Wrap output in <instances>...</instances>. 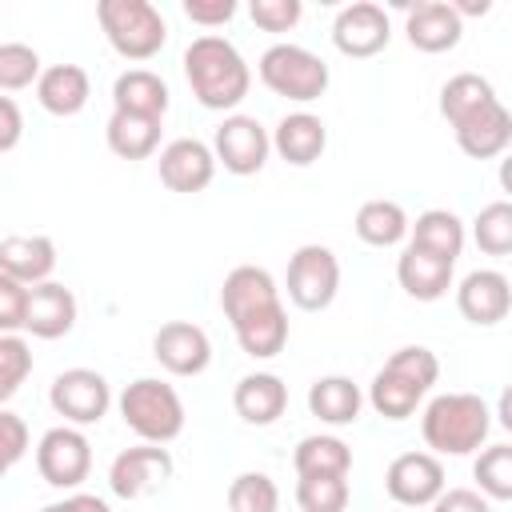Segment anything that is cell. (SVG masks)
Wrapping results in <instances>:
<instances>
[{
  "label": "cell",
  "mask_w": 512,
  "mask_h": 512,
  "mask_svg": "<svg viewBox=\"0 0 512 512\" xmlns=\"http://www.w3.org/2000/svg\"><path fill=\"white\" fill-rule=\"evenodd\" d=\"M220 308L236 332V344L252 360H272L288 344V312L268 268L236 264L220 284Z\"/></svg>",
  "instance_id": "obj_1"
},
{
  "label": "cell",
  "mask_w": 512,
  "mask_h": 512,
  "mask_svg": "<svg viewBox=\"0 0 512 512\" xmlns=\"http://www.w3.org/2000/svg\"><path fill=\"white\" fill-rule=\"evenodd\" d=\"M184 80L204 108L232 112L252 88V68L228 36L204 32L184 48Z\"/></svg>",
  "instance_id": "obj_2"
},
{
  "label": "cell",
  "mask_w": 512,
  "mask_h": 512,
  "mask_svg": "<svg viewBox=\"0 0 512 512\" xmlns=\"http://www.w3.org/2000/svg\"><path fill=\"white\" fill-rule=\"evenodd\" d=\"M440 380V360L432 348L424 344H404L396 348L384 368L372 376L368 384V404L384 416V420H408L420 400L432 392V384Z\"/></svg>",
  "instance_id": "obj_3"
},
{
  "label": "cell",
  "mask_w": 512,
  "mask_h": 512,
  "mask_svg": "<svg viewBox=\"0 0 512 512\" xmlns=\"http://www.w3.org/2000/svg\"><path fill=\"white\" fill-rule=\"evenodd\" d=\"M488 416L492 412L476 392H444L428 400L420 416V432L432 456H472L492 432Z\"/></svg>",
  "instance_id": "obj_4"
},
{
  "label": "cell",
  "mask_w": 512,
  "mask_h": 512,
  "mask_svg": "<svg viewBox=\"0 0 512 512\" xmlns=\"http://www.w3.org/2000/svg\"><path fill=\"white\" fill-rule=\"evenodd\" d=\"M124 424L140 436V444H168L184 432V400L160 376L132 380L116 400Z\"/></svg>",
  "instance_id": "obj_5"
},
{
  "label": "cell",
  "mask_w": 512,
  "mask_h": 512,
  "mask_svg": "<svg viewBox=\"0 0 512 512\" xmlns=\"http://www.w3.org/2000/svg\"><path fill=\"white\" fill-rule=\"evenodd\" d=\"M96 20H100L112 52L124 60H136V64L152 60L168 40V24H164L160 8L148 0H100Z\"/></svg>",
  "instance_id": "obj_6"
},
{
  "label": "cell",
  "mask_w": 512,
  "mask_h": 512,
  "mask_svg": "<svg viewBox=\"0 0 512 512\" xmlns=\"http://www.w3.org/2000/svg\"><path fill=\"white\" fill-rule=\"evenodd\" d=\"M256 72H260V84L268 92H276L284 100H296V104L320 100L328 92V80H332L328 76V64L316 52H308L300 44H288V40L264 48Z\"/></svg>",
  "instance_id": "obj_7"
},
{
  "label": "cell",
  "mask_w": 512,
  "mask_h": 512,
  "mask_svg": "<svg viewBox=\"0 0 512 512\" xmlns=\"http://www.w3.org/2000/svg\"><path fill=\"white\" fill-rule=\"evenodd\" d=\"M288 300L304 312H324L340 292V260L328 244H300L284 272Z\"/></svg>",
  "instance_id": "obj_8"
},
{
  "label": "cell",
  "mask_w": 512,
  "mask_h": 512,
  "mask_svg": "<svg viewBox=\"0 0 512 512\" xmlns=\"http://www.w3.org/2000/svg\"><path fill=\"white\" fill-rule=\"evenodd\" d=\"M48 404L56 416H64V424L88 428V424H100L108 416L112 388L96 368H64L48 388Z\"/></svg>",
  "instance_id": "obj_9"
},
{
  "label": "cell",
  "mask_w": 512,
  "mask_h": 512,
  "mask_svg": "<svg viewBox=\"0 0 512 512\" xmlns=\"http://www.w3.org/2000/svg\"><path fill=\"white\" fill-rule=\"evenodd\" d=\"M36 472L44 476V484L60 488V492H76L88 472H92V444L80 428L60 424L48 428L36 444Z\"/></svg>",
  "instance_id": "obj_10"
},
{
  "label": "cell",
  "mask_w": 512,
  "mask_h": 512,
  "mask_svg": "<svg viewBox=\"0 0 512 512\" xmlns=\"http://www.w3.org/2000/svg\"><path fill=\"white\" fill-rule=\"evenodd\" d=\"M208 148H212L216 164H224V172H232V176H256L268 164L272 140H268V128L256 116L232 112V116L220 120V128H216V136H212Z\"/></svg>",
  "instance_id": "obj_11"
},
{
  "label": "cell",
  "mask_w": 512,
  "mask_h": 512,
  "mask_svg": "<svg viewBox=\"0 0 512 512\" xmlns=\"http://www.w3.org/2000/svg\"><path fill=\"white\" fill-rule=\"evenodd\" d=\"M388 40H392V20L372 0H356V4L340 8L336 20H332V44H336L340 56L368 60V56L384 52Z\"/></svg>",
  "instance_id": "obj_12"
},
{
  "label": "cell",
  "mask_w": 512,
  "mask_h": 512,
  "mask_svg": "<svg viewBox=\"0 0 512 512\" xmlns=\"http://www.w3.org/2000/svg\"><path fill=\"white\" fill-rule=\"evenodd\" d=\"M384 488L404 508H428L448 488L444 464L432 452H400L384 472Z\"/></svg>",
  "instance_id": "obj_13"
},
{
  "label": "cell",
  "mask_w": 512,
  "mask_h": 512,
  "mask_svg": "<svg viewBox=\"0 0 512 512\" xmlns=\"http://www.w3.org/2000/svg\"><path fill=\"white\" fill-rule=\"evenodd\" d=\"M172 476V456L164 444H136L116 452L112 468H108V488L120 500H140L148 492H156L164 480Z\"/></svg>",
  "instance_id": "obj_14"
},
{
  "label": "cell",
  "mask_w": 512,
  "mask_h": 512,
  "mask_svg": "<svg viewBox=\"0 0 512 512\" xmlns=\"http://www.w3.org/2000/svg\"><path fill=\"white\" fill-rule=\"evenodd\" d=\"M152 356L172 376H200L212 364V340L192 320H168L152 336Z\"/></svg>",
  "instance_id": "obj_15"
},
{
  "label": "cell",
  "mask_w": 512,
  "mask_h": 512,
  "mask_svg": "<svg viewBox=\"0 0 512 512\" xmlns=\"http://www.w3.org/2000/svg\"><path fill=\"white\" fill-rule=\"evenodd\" d=\"M160 184L180 192V196H192V192H204L216 176V156L204 140L196 136H180V140H168L160 148Z\"/></svg>",
  "instance_id": "obj_16"
},
{
  "label": "cell",
  "mask_w": 512,
  "mask_h": 512,
  "mask_svg": "<svg viewBox=\"0 0 512 512\" xmlns=\"http://www.w3.org/2000/svg\"><path fill=\"white\" fill-rule=\"evenodd\" d=\"M456 308H460V316H464L468 324H476V328L500 324V320L508 316V308H512V284H508V276L496 272V268H476V272H468V276L456 284Z\"/></svg>",
  "instance_id": "obj_17"
},
{
  "label": "cell",
  "mask_w": 512,
  "mask_h": 512,
  "mask_svg": "<svg viewBox=\"0 0 512 512\" xmlns=\"http://www.w3.org/2000/svg\"><path fill=\"white\" fill-rule=\"evenodd\" d=\"M452 132H456V144H460L464 156H472V160H492V156H500V152L512 144V112H508V108L500 104V96H496V100H488L484 108H476L472 116L456 120Z\"/></svg>",
  "instance_id": "obj_18"
},
{
  "label": "cell",
  "mask_w": 512,
  "mask_h": 512,
  "mask_svg": "<svg viewBox=\"0 0 512 512\" xmlns=\"http://www.w3.org/2000/svg\"><path fill=\"white\" fill-rule=\"evenodd\" d=\"M76 324V296L72 288L44 280L28 288V312H24V332L36 340H60Z\"/></svg>",
  "instance_id": "obj_19"
},
{
  "label": "cell",
  "mask_w": 512,
  "mask_h": 512,
  "mask_svg": "<svg viewBox=\"0 0 512 512\" xmlns=\"http://www.w3.org/2000/svg\"><path fill=\"white\" fill-rule=\"evenodd\" d=\"M232 408L244 424L252 428H268L284 416L288 408V384L276 372H248L236 380L232 388Z\"/></svg>",
  "instance_id": "obj_20"
},
{
  "label": "cell",
  "mask_w": 512,
  "mask_h": 512,
  "mask_svg": "<svg viewBox=\"0 0 512 512\" xmlns=\"http://www.w3.org/2000/svg\"><path fill=\"white\" fill-rule=\"evenodd\" d=\"M404 32H408V44L416 52H448L460 44L464 36V20L452 12V4L444 0H424V4H412L408 8V20H404Z\"/></svg>",
  "instance_id": "obj_21"
},
{
  "label": "cell",
  "mask_w": 512,
  "mask_h": 512,
  "mask_svg": "<svg viewBox=\"0 0 512 512\" xmlns=\"http://www.w3.org/2000/svg\"><path fill=\"white\" fill-rule=\"evenodd\" d=\"M268 140H272V152H276L280 160H288L292 168H308V164H316V160L324 156V148H328V128H324V120L312 116V112H288V116H280V124L268 132Z\"/></svg>",
  "instance_id": "obj_22"
},
{
  "label": "cell",
  "mask_w": 512,
  "mask_h": 512,
  "mask_svg": "<svg viewBox=\"0 0 512 512\" xmlns=\"http://www.w3.org/2000/svg\"><path fill=\"white\" fill-rule=\"evenodd\" d=\"M0 272L20 280L24 288L52 280L56 272V244L52 236H4L0 240Z\"/></svg>",
  "instance_id": "obj_23"
},
{
  "label": "cell",
  "mask_w": 512,
  "mask_h": 512,
  "mask_svg": "<svg viewBox=\"0 0 512 512\" xmlns=\"http://www.w3.org/2000/svg\"><path fill=\"white\" fill-rule=\"evenodd\" d=\"M172 96L164 76H156L152 68H128L112 80V112H128V116H148V120H164Z\"/></svg>",
  "instance_id": "obj_24"
},
{
  "label": "cell",
  "mask_w": 512,
  "mask_h": 512,
  "mask_svg": "<svg viewBox=\"0 0 512 512\" xmlns=\"http://www.w3.org/2000/svg\"><path fill=\"white\" fill-rule=\"evenodd\" d=\"M452 268H456V264H448V260H440V256H432V252L408 244V248L400 252V260H396V280H400V288H404L412 300L432 304V300L448 296V288H452Z\"/></svg>",
  "instance_id": "obj_25"
},
{
  "label": "cell",
  "mask_w": 512,
  "mask_h": 512,
  "mask_svg": "<svg viewBox=\"0 0 512 512\" xmlns=\"http://www.w3.org/2000/svg\"><path fill=\"white\" fill-rule=\"evenodd\" d=\"M92 96V80L80 64H52V68H40V80H36V100L44 112L52 116H76L84 112Z\"/></svg>",
  "instance_id": "obj_26"
},
{
  "label": "cell",
  "mask_w": 512,
  "mask_h": 512,
  "mask_svg": "<svg viewBox=\"0 0 512 512\" xmlns=\"http://www.w3.org/2000/svg\"><path fill=\"white\" fill-rule=\"evenodd\" d=\"M464 240H468L464 220L452 208H428L416 220H408V244H416V248H424V252H432V256H440L448 264L460 260Z\"/></svg>",
  "instance_id": "obj_27"
},
{
  "label": "cell",
  "mask_w": 512,
  "mask_h": 512,
  "mask_svg": "<svg viewBox=\"0 0 512 512\" xmlns=\"http://www.w3.org/2000/svg\"><path fill=\"white\" fill-rule=\"evenodd\" d=\"M360 408H364V392H360V384L352 376H320L308 388V412L320 424H332V428L356 424Z\"/></svg>",
  "instance_id": "obj_28"
},
{
  "label": "cell",
  "mask_w": 512,
  "mask_h": 512,
  "mask_svg": "<svg viewBox=\"0 0 512 512\" xmlns=\"http://www.w3.org/2000/svg\"><path fill=\"white\" fill-rule=\"evenodd\" d=\"M160 132H164V120L128 116V112H112L104 124V140L120 160H148L160 148Z\"/></svg>",
  "instance_id": "obj_29"
},
{
  "label": "cell",
  "mask_w": 512,
  "mask_h": 512,
  "mask_svg": "<svg viewBox=\"0 0 512 512\" xmlns=\"http://www.w3.org/2000/svg\"><path fill=\"white\" fill-rule=\"evenodd\" d=\"M292 468H296V476H348L352 472V448L340 436L316 432V436H304L296 444Z\"/></svg>",
  "instance_id": "obj_30"
},
{
  "label": "cell",
  "mask_w": 512,
  "mask_h": 512,
  "mask_svg": "<svg viewBox=\"0 0 512 512\" xmlns=\"http://www.w3.org/2000/svg\"><path fill=\"white\" fill-rule=\"evenodd\" d=\"M352 228L372 248H396L408 236V212L396 200H364Z\"/></svg>",
  "instance_id": "obj_31"
},
{
  "label": "cell",
  "mask_w": 512,
  "mask_h": 512,
  "mask_svg": "<svg viewBox=\"0 0 512 512\" xmlns=\"http://www.w3.org/2000/svg\"><path fill=\"white\" fill-rule=\"evenodd\" d=\"M488 100H496V88H492L484 76H476V72H456V76L440 88V116H444L448 124H456V120L472 116L476 108H484Z\"/></svg>",
  "instance_id": "obj_32"
},
{
  "label": "cell",
  "mask_w": 512,
  "mask_h": 512,
  "mask_svg": "<svg viewBox=\"0 0 512 512\" xmlns=\"http://www.w3.org/2000/svg\"><path fill=\"white\" fill-rule=\"evenodd\" d=\"M472 240L484 256H508L512 252V204L492 200L472 220Z\"/></svg>",
  "instance_id": "obj_33"
},
{
  "label": "cell",
  "mask_w": 512,
  "mask_h": 512,
  "mask_svg": "<svg viewBox=\"0 0 512 512\" xmlns=\"http://www.w3.org/2000/svg\"><path fill=\"white\" fill-rule=\"evenodd\" d=\"M472 476L484 500H512V444H488L476 456Z\"/></svg>",
  "instance_id": "obj_34"
},
{
  "label": "cell",
  "mask_w": 512,
  "mask_h": 512,
  "mask_svg": "<svg viewBox=\"0 0 512 512\" xmlns=\"http://www.w3.org/2000/svg\"><path fill=\"white\" fill-rule=\"evenodd\" d=\"M228 512H280V488L268 472H240L228 484Z\"/></svg>",
  "instance_id": "obj_35"
},
{
  "label": "cell",
  "mask_w": 512,
  "mask_h": 512,
  "mask_svg": "<svg viewBox=\"0 0 512 512\" xmlns=\"http://www.w3.org/2000/svg\"><path fill=\"white\" fill-rule=\"evenodd\" d=\"M348 496H352L348 476H300L296 480L300 512H344Z\"/></svg>",
  "instance_id": "obj_36"
},
{
  "label": "cell",
  "mask_w": 512,
  "mask_h": 512,
  "mask_svg": "<svg viewBox=\"0 0 512 512\" xmlns=\"http://www.w3.org/2000/svg\"><path fill=\"white\" fill-rule=\"evenodd\" d=\"M40 80V52L20 40L0 44V92H20Z\"/></svg>",
  "instance_id": "obj_37"
},
{
  "label": "cell",
  "mask_w": 512,
  "mask_h": 512,
  "mask_svg": "<svg viewBox=\"0 0 512 512\" xmlns=\"http://www.w3.org/2000/svg\"><path fill=\"white\" fill-rule=\"evenodd\" d=\"M28 376H32V344L20 332L0 336V404H8Z\"/></svg>",
  "instance_id": "obj_38"
},
{
  "label": "cell",
  "mask_w": 512,
  "mask_h": 512,
  "mask_svg": "<svg viewBox=\"0 0 512 512\" xmlns=\"http://www.w3.org/2000/svg\"><path fill=\"white\" fill-rule=\"evenodd\" d=\"M248 16H252V24L264 28V32H288V28L300 24L304 4H300V0H252Z\"/></svg>",
  "instance_id": "obj_39"
},
{
  "label": "cell",
  "mask_w": 512,
  "mask_h": 512,
  "mask_svg": "<svg viewBox=\"0 0 512 512\" xmlns=\"http://www.w3.org/2000/svg\"><path fill=\"white\" fill-rule=\"evenodd\" d=\"M24 452H28V424L16 412L0 408V480L24 460Z\"/></svg>",
  "instance_id": "obj_40"
},
{
  "label": "cell",
  "mask_w": 512,
  "mask_h": 512,
  "mask_svg": "<svg viewBox=\"0 0 512 512\" xmlns=\"http://www.w3.org/2000/svg\"><path fill=\"white\" fill-rule=\"evenodd\" d=\"M24 312H28V288L0 272V336L24 332Z\"/></svg>",
  "instance_id": "obj_41"
},
{
  "label": "cell",
  "mask_w": 512,
  "mask_h": 512,
  "mask_svg": "<svg viewBox=\"0 0 512 512\" xmlns=\"http://www.w3.org/2000/svg\"><path fill=\"white\" fill-rule=\"evenodd\" d=\"M184 16L200 28H220L236 16V0H184Z\"/></svg>",
  "instance_id": "obj_42"
},
{
  "label": "cell",
  "mask_w": 512,
  "mask_h": 512,
  "mask_svg": "<svg viewBox=\"0 0 512 512\" xmlns=\"http://www.w3.org/2000/svg\"><path fill=\"white\" fill-rule=\"evenodd\" d=\"M432 512H492V500H484L476 488H444L432 500Z\"/></svg>",
  "instance_id": "obj_43"
},
{
  "label": "cell",
  "mask_w": 512,
  "mask_h": 512,
  "mask_svg": "<svg viewBox=\"0 0 512 512\" xmlns=\"http://www.w3.org/2000/svg\"><path fill=\"white\" fill-rule=\"evenodd\" d=\"M24 136V112L12 96H0V152H12Z\"/></svg>",
  "instance_id": "obj_44"
},
{
  "label": "cell",
  "mask_w": 512,
  "mask_h": 512,
  "mask_svg": "<svg viewBox=\"0 0 512 512\" xmlns=\"http://www.w3.org/2000/svg\"><path fill=\"white\" fill-rule=\"evenodd\" d=\"M64 504H68V512H112L108 500H100L92 492H72V496H64Z\"/></svg>",
  "instance_id": "obj_45"
},
{
  "label": "cell",
  "mask_w": 512,
  "mask_h": 512,
  "mask_svg": "<svg viewBox=\"0 0 512 512\" xmlns=\"http://www.w3.org/2000/svg\"><path fill=\"white\" fill-rule=\"evenodd\" d=\"M40 512H68V504H64V500H56V504H44Z\"/></svg>",
  "instance_id": "obj_46"
}]
</instances>
